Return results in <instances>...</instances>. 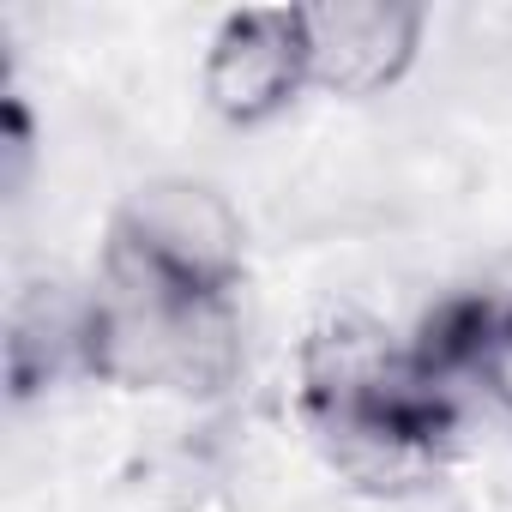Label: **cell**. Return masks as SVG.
Instances as JSON below:
<instances>
[{"instance_id":"1","label":"cell","mask_w":512,"mask_h":512,"mask_svg":"<svg viewBox=\"0 0 512 512\" xmlns=\"http://www.w3.org/2000/svg\"><path fill=\"white\" fill-rule=\"evenodd\" d=\"M302 416L350 482L398 494L434 476L458 428V392L410 356V338L332 314L302 344Z\"/></svg>"},{"instance_id":"2","label":"cell","mask_w":512,"mask_h":512,"mask_svg":"<svg viewBox=\"0 0 512 512\" xmlns=\"http://www.w3.org/2000/svg\"><path fill=\"white\" fill-rule=\"evenodd\" d=\"M85 380L121 392L217 398L241 374L235 296H199L151 272L139 253L103 241V266L85 284Z\"/></svg>"},{"instance_id":"3","label":"cell","mask_w":512,"mask_h":512,"mask_svg":"<svg viewBox=\"0 0 512 512\" xmlns=\"http://www.w3.org/2000/svg\"><path fill=\"white\" fill-rule=\"evenodd\" d=\"M109 241L139 253L151 272H163L181 290L199 296H235L241 266H247V223L229 205L223 187L199 175H151L139 181L115 217Z\"/></svg>"},{"instance_id":"4","label":"cell","mask_w":512,"mask_h":512,"mask_svg":"<svg viewBox=\"0 0 512 512\" xmlns=\"http://www.w3.org/2000/svg\"><path fill=\"white\" fill-rule=\"evenodd\" d=\"M199 91L217 121L266 127L308 91V37L302 7H247L229 13L205 49Z\"/></svg>"},{"instance_id":"5","label":"cell","mask_w":512,"mask_h":512,"mask_svg":"<svg viewBox=\"0 0 512 512\" xmlns=\"http://www.w3.org/2000/svg\"><path fill=\"white\" fill-rule=\"evenodd\" d=\"M302 37L308 91L380 97L416 67L428 13L416 0H320V7H302Z\"/></svg>"},{"instance_id":"6","label":"cell","mask_w":512,"mask_h":512,"mask_svg":"<svg viewBox=\"0 0 512 512\" xmlns=\"http://www.w3.org/2000/svg\"><path fill=\"white\" fill-rule=\"evenodd\" d=\"M85 314H91V290H79L67 278H37L13 296L7 380H13L19 404L61 386L67 374H85Z\"/></svg>"},{"instance_id":"7","label":"cell","mask_w":512,"mask_h":512,"mask_svg":"<svg viewBox=\"0 0 512 512\" xmlns=\"http://www.w3.org/2000/svg\"><path fill=\"white\" fill-rule=\"evenodd\" d=\"M494 314H488V344L476 362V392H488L506 416H512V290H488Z\"/></svg>"},{"instance_id":"8","label":"cell","mask_w":512,"mask_h":512,"mask_svg":"<svg viewBox=\"0 0 512 512\" xmlns=\"http://www.w3.org/2000/svg\"><path fill=\"white\" fill-rule=\"evenodd\" d=\"M31 163H37L31 109H25V97H7V115H0V187H7V199H25Z\"/></svg>"}]
</instances>
